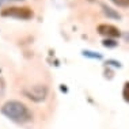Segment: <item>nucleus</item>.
<instances>
[{"mask_svg":"<svg viewBox=\"0 0 129 129\" xmlns=\"http://www.w3.org/2000/svg\"><path fill=\"white\" fill-rule=\"evenodd\" d=\"M18 2H25V0H0V7H4L12 3H18Z\"/></svg>","mask_w":129,"mask_h":129,"instance_id":"obj_10","label":"nucleus"},{"mask_svg":"<svg viewBox=\"0 0 129 129\" xmlns=\"http://www.w3.org/2000/svg\"><path fill=\"white\" fill-rule=\"evenodd\" d=\"M3 116H6L8 120L14 121L16 124H27L33 120V114L30 109L23 102L16 99H11L2 106L0 109Z\"/></svg>","mask_w":129,"mask_h":129,"instance_id":"obj_1","label":"nucleus"},{"mask_svg":"<svg viewBox=\"0 0 129 129\" xmlns=\"http://www.w3.org/2000/svg\"><path fill=\"white\" fill-rule=\"evenodd\" d=\"M0 16L2 18H15L20 20H30L34 18V11L33 8L27 6H8L0 11Z\"/></svg>","mask_w":129,"mask_h":129,"instance_id":"obj_2","label":"nucleus"},{"mask_svg":"<svg viewBox=\"0 0 129 129\" xmlns=\"http://www.w3.org/2000/svg\"><path fill=\"white\" fill-rule=\"evenodd\" d=\"M122 96L126 102H129V83H125L124 90H122Z\"/></svg>","mask_w":129,"mask_h":129,"instance_id":"obj_9","label":"nucleus"},{"mask_svg":"<svg viewBox=\"0 0 129 129\" xmlns=\"http://www.w3.org/2000/svg\"><path fill=\"white\" fill-rule=\"evenodd\" d=\"M90 2H95V0H90Z\"/></svg>","mask_w":129,"mask_h":129,"instance_id":"obj_13","label":"nucleus"},{"mask_svg":"<svg viewBox=\"0 0 129 129\" xmlns=\"http://www.w3.org/2000/svg\"><path fill=\"white\" fill-rule=\"evenodd\" d=\"M102 46L107 48V49H113V48L118 46V41L116 38H103L102 40Z\"/></svg>","mask_w":129,"mask_h":129,"instance_id":"obj_7","label":"nucleus"},{"mask_svg":"<svg viewBox=\"0 0 129 129\" xmlns=\"http://www.w3.org/2000/svg\"><path fill=\"white\" fill-rule=\"evenodd\" d=\"M110 2L120 8H129V0H110Z\"/></svg>","mask_w":129,"mask_h":129,"instance_id":"obj_8","label":"nucleus"},{"mask_svg":"<svg viewBox=\"0 0 129 129\" xmlns=\"http://www.w3.org/2000/svg\"><path fill=\"white\" fill-rule=\"evenodd\" d=\"M101 8H102V12L105 14V16H107L109 19H117V20L121 19V14L118 12L117 10L111 8V7H109L107 4H105V3L101 4Z\"/></svg>","mask_w":129,"mask_h":129,"instance_id":"obj_5","label":"nucleus"},{"mask_svg":"<svg viewBox=\"0 0 129 129\" xmlns=\"http://www.w3.org/2000/svg\"><path fill=\"white\" fill-rule=\"evenodd\" d=\"M106 64L107 65H113V67H116V68H121V67H122V65H121V62L120 61H116V60H107Z\"/></svg>","mask_w":129,"mask_h":129,"instance_id":"obj_11","label":"nucleus"},{"mask_svg":"<svg viewBox=\"0 0 129 129\" xmlns=\"http://www.w3.org/2000/svg\"><path fill=\"white\" fill-rule=\"evenodd\" d=\"M96 30H98V34H101L105 38H116L117 40V38H120L122 36L121 30L117 26L110 25V23H101Z\"/></svg>","mask_w":129,"mask_h":129,"instance_id":"obj_4","label":"nucleus"},{"mask_svg":"<svg viewBox=\"0 0 129 129\" xmlns=\"http://www.w3.org/2000/svg\"><path fill=\"white\" fill-rule=\"evenodd\" d=\"M82 54L87 58H91V60H102L103 58V56L99 52H94V50H88V49L82 50Z\"/></svg>","mask_w":129,"mask_h":129,"instance_id":"obj_6","label":"nucleus"},{"mask_svg":"<svg viewBox=\"0 0 129 129\" xmlns=\"http://www.w3.org/2000/svg\"><path fill=\"white\" fill-rule=\"evenodd\" d=\"M23 95L27 99L33 101L36 103L44 102L48 98V95H49V87L46 84H34V86L29 87V88L23 90Z\"/></svg>","mask_w":129,"mask_h":129,"instance_id":"obj_3","label":"nucleus"},{"mask_svg":"<svg viewBox=\"0 0 129 129\" xmlns=\"http://www.w3.org/2000/svg\"><path fill=\"white\" fill-rule=\"evenodd\" d=\"M122 37H124V40L126 41V42H129V31H125V33H122Z\"/></svg>","mask_w":129,"mask_h":129,"instance_id":"obj_12","label":"nucleus"}]
</instances>
